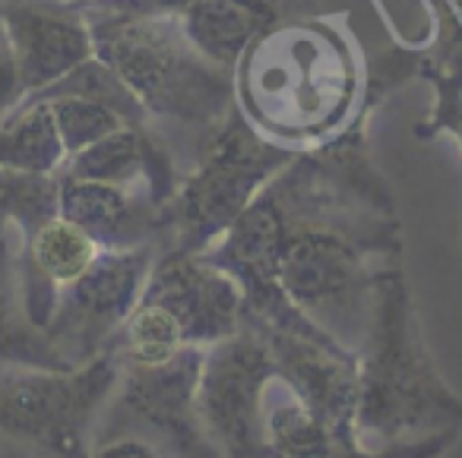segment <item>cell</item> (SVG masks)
Returning a JSON list of instances; mask_svg holds the SVG:
<instances>
[{
	"mask_svg": "<svg viewBox=\"0 0 462 458\" xmlns=\"http://www.w3.org/2000/svg\"><path fill=\"white\" fill-rule=\"evenodd\" d=\"M0 23L14 48L26 98L96 58L89 20L79 4H67V0L0 4Z\"/></svg>",
	"mask_w": 462,
	"mask_h": 458,
	"instance_id": "cell-10",
	"label": "cell"
},
{
	"mask_svg": "<svg viewBox=\"0 0 462 458\" xmlns=\"http://www.w3.org/2000/svg\"><path fill=\"white\" fill-rule=\"evenodd\" d=\"M295 155V149L257 133L235 105L225 121L203 136L190 171L180 174L174 197L162 206L155 237L159 253H203Z\"/></svg>",
	"mask_w": 462,
	"mask_h": 458,
	"instance_id": "cell-4",
	"label": "cell"
},
{
	"mask_svg": "<svg viewBox=\"0 0 462 458\" xmlns=\"http://www.w3.org/2000/svg\"><path fill=\"white\" fill-rule=\"evenodd\" d=\"M60 171L77 174V178L111 180V184H146L159 206H165L180 184L178 159L162 140L155 124H146V127L124 124L121 130L102 136L83 152L70 155Z\"/></svg>",
	"mask_w": 462,
	"mask_h": 458,
	"instance_id": "cell-13",
	"label": "cell"
},
{
	"mask_svg": "<svg viewBox=\"0 0 462 458\" xmlns=\"http://www.w3.org/2000/svg\"><path fill=\"white\" fill-rule=\"evenodd\" d=\"M0 224H4V222H0Z\"/></svg>",
	"mask_w": 462,
	"mask_h": 458,
	"instance_id": "cell-27",
	"label": "cell"
},
{
	"mask_svg": "<svg viewBox=\"0 0 462 458\" xmlns=\"http://www.w3.org/2000/svg\"><path fill=\"white\" fill-rule=\"evenodd\" d=\"M206 348L187 344L171 361L155 367L121 363V380L105 414V430L121 424H143L159 433L178 458H225L209 439L197 408V382Z\"/></svg>",
	"mask_w": 462,
	"mask_h": 458,
	"instance_id": "cell-8",
	"label": "cell"
},
{
	"mask_svg": "<svg viewBox=\"0 0 462 458\" xmlns=\"http://www.w3.org/2000/svg\"><path fill=\"white\" fill-rule=\"evenodd\" d=\"M20 228L14 222L0 224V363L42 370H77L32 323L23 294V266L16 247Z\"/></svg>",
	"mask_w": 462,
	"mask_h": 458,
	"instance_id": "cell-14",
	"label": "cell"
},
{
	"mask_svg": "<svg viewBox=\"0 0 462 458\" xmlns=\"http://www.w3.org/2000/svg\"><path fill=\"white\" fill-rule=\"evenodd\" d=\"M279 380L266 338L251 323L209 344L197 382V408L209 439L225 458H270L263 392Z\"/></svg>",
	"mask_w": 462,
	"mask_h": 458,
	"instance_id": "cell-6",
	"label": "cell"
},
{
	"mask_svg": "<svg viewBox=\"0 0 462 458\" xmlns=\"http://www.w3.org/2000/svg\"><path fill=\"white\" fill-rule=\"evenodd\" d=\"M117 7H130V10H168V14H184L187 7L199 4V0H111Z\"/></svg>",
	"mask_w": 462,
	"mask_h": 458,
	"instance_id": "cell-23",
	"label": "cell"
},
{
	"mask_svg": "<svg viewBox=\"0 0 462 458\" xmlns=\"http://www.w3.org/2000/svg\"><path fill=\"white\" fill-rule=\"evenodd\" d=\"M333 0H199L180 14L190 41L212 64L235 70L241 54L257 35L289 16L336 14Z\"/></svg>",
	"mask_w": 462,
	"mask_h": 458,
	"instance_id": "cell-12",
	"label": "cell"
},
{
	"mask_svg": "<svg viewBox=\"0 0 462 458\" xmlns=\"http://www.w3.org/2000/svg\"><path fill=\"white\" fill-rule=\"evenodd\" d=\"M29 98H42V102L51 105L54 124H58L60 142L67 149V159L77 152H83L86 146L98 142L102 136L121 130L124 117L117 111H111L108 105L92 102L83 96H29Z\"/></svg>",
	"mask_w": 462,
	"mask_h": 458,
	"instance_id": "cell-17",
	"label": "cell"
},
{
	"mask_svg": "<svg viewBox=\"0 0 462 458\" xmlns=\"http://www.w3.org/2000/svg\"><path fill=\"white\" fill-rule=\"evenodd\" d=\"M456 433L459 430H443V433H437L434 439H424V443H399V445H390L386 452H367V449H358V445H339V449H333L323 458H437V452H440L443 445H449V439H453Z\"/></svg>",
	"mask_w": 462,
	"mask_h": 458,
	"instance_id": "cell-20",
	"label": "cell"
},
{
	"mask_svg": "<svg viewBox=\"0 0 462 458\" xmlns=\"http://www.w3.org/2000/svg\"><path fill=\"white\" fill-rule=\"evenodd\" d=\"M0 222H7V218H4V215H0Z\"/></svg>",
	"mask_w": 462,
	"mask_h": 458,
	"instance_id": "cell-26",
	"label": "cell"
},
{
	"mask_svg": "<svg viewBox=\"0 0 462 458\" xmlns=\"http://www.w3.org/2000/svg\"><path fill=\"white\" fill-rule=\"evenodd\" d=\"M235 105L266 140L304 152L352 121L367 70L348 32V10L270 26L231 70Z\"/></svg>",
	"mask_w": 462,
	"mask_h": 458,
	"instance_id": "cell-1",
	"label": "cell"
},
{
	"mask_svg": "<svg viewBox=\"0 0 462 458\" xmlns=\"http://www.w3.org/2000/svg\"><path fill=\"white\" fill-rule=\"evenodd\" d=\"M89 455L92 458H162L149 443H143V439H136V436H124V433H117V436L115 433L102 436L92 445Z\"/></svg>",
	"mask_w": 462,
	"mask_h": 458,
	"instance_id": "cell-22",
	"label": "cell"
},
{
	"mask_svg": "<svg viewBox=\"0 0 462 458\" xmlns=\"http://www.w3.org/2000/svg\"><path fill=\"white\" fill-rule=\"evenodd\" d=\"M418 77L424 83H430L434 105L415 124V136L418 140L449 136L462 152V67H437L430 60H424L421 48H418Z\"/></svg>",
	"mask_w": 462,
	"mask_h": 458,
	"instance_id": "cell-18",
	"label": "cell"
},
{
	"mask_svg": "<svg viewBox=\"0 0 462 458\" xmlns=\"http://www.w3.org/2000/svg\"><path fill=\"white\" fill-rule=\"evenodd\" d=\"M0 4H16V0H0Z\"/></svg>",
	"mask_w": 462,
	"mask_h": 458,
	"instance_id": "cell-25",
	"label": "cell"
},
{
	"mask_svg": "<svg viewBox=\"0 0 462 458\" xmlns=\"http://www.w3.org/2000/svg\"><path fill=\"white\" fill-rule=\"evenodd\" d=\"M67 161L51 105L23 98L7 117H0V171L58 174Z\"/></svg>",
	"mask_w": 462,
	"mask_h": 458,
	"instance_id": "cell-15",
	"label": "cell"
},
{
	"mask_svg": "<svg viewBox=\"0 0 462 458\" xmlns=\"http://www.w3.org/2000/svg\"><path fill=\"white\" fill-rule=\"evenodd\" d=\"M155 260H159L155 241L130 250H102L83 279L60 288L45 335L73 367H83L105 354L111 338L140 300Z\"/></svg>",
	"mask_w": 462,
	"mask_h": 458,
	"instance_id": "cell-7",
	"label": "cell"
},
{
	"mask_svg": "<svg viewBox=\"0 0 462 458\" xmlns=\"http://www.w3.org/2000/svg\"><path fill=\"white\" fill-rule=\"evenodd\" d=\"M67 4H79L83 7V4H96V0H67Z\"/></svg>",
	"mask_w": 462,
	"mask_h": 458,
	"instance_id": "cell-24",
	"label": "cell"
},
{
	"mask_svg": "<svg viewBox=\"0 0 462 458\" xmlns=\"http://www.w3.org/2000/svg\"><path fill=\"white\" fill-rule=\"evenodd\" d=\"M121 380V361L105 351L77 370L0 363V436L45 458H92V417Z\"/></svg>",
	"mask_w": 462,
	"mask_h": 458,
	"instance_id": "cell-5",
	"label": "cell"
},
{
	"mask_svg": "<svg viewBox=\"0 0 462 458\" xmlns=\"http://www.w3.org/2000/svg\"><path fill=\"white\" fill-rule=\"evenodd\" d=\"M58 174L0 171V215L14 222L23 237L58 215Z\"/></svg>",
	"mask_w": 462,
	"mask_h": 458,
	"instance_id": "cell-16",
	"label": "cell"
},
{
	"mask_svg": "<svg viewBox=\"0 0 462 458\" xmlns=\"http://www.w3.org/2000/svg\"><path fill=\"white\" fill-rule=\"evenodd\" d=\"M434 35L418 41L424 60L437 67H462V0H424Z\"/></svg>",
	"mask_w": 462,
	"mask_h": 458,
	"instance_id": "cell-19",
	"label": "cell"
},
{
	"mask_svg": "<svg viewBox=\"0 0 462 458\" xmlns=\"http://www.w3.org/2000/svg\"><path fill=\"white\" fill-rule=\"evenodd\" d=\"M462 430V398L443 382L424 344L399 260L380 272L371 323L358 351L355 439L399 445L415 433Z\"/></svg>",
	"mask_w": 462,
	"mask_h": 458,
	"instance_id": "cell-2",
	"label": "cell"
},
{
	"mask_svg": "<svg viewBox=\"0 0 462 458\" xmlns=\"http://www.w3.org/2000/svg\"><path fill=\"white\" fill-rule=\"evenodd\" d=\"M143 298L165 307L178 319L187 344L199 348L235 335L245 316V291L238 279L203 253H159Z\"/></svg>",
	"mask_w": 462,
	"mask_h": 458,
	"instance_id": "cell-9",
	"label": "cell"
},
{
	"mask_svg": "<svg viewBox=\"0 0 462 458\" xmlns=\"http://www.w3.org/2000/svg\"><path fill=\"white\" fill-rule=\"evenodd\" d=\"M58 212L92 234L102 250H130L159 237L162 206L146 184H111L58 171Z\"/></svg>",
	"mask_w": 462,
	"mask_h": 458,
	"instance_id": "cell-11",
	"label": "cell"
},
{
	"mask_svg": "<svg viewBox=\"0 0 462 458\" xmlns=\"http://www.w3.org/2000/svg\"><path fill=\"white\" fill-rule=\"evenodd\" d=\"M96 58L127 83L152 121L209 133L235 108V77L190 41L180 14L130 10L111 0L83 4Z\"/></svg>",
	"mask_w": 462,
	"mask_h": 458,
	"instance_id": "cell-3",
	"label": "cell"
},
{
	"mask_svg": "<svg viewBox=\"0 0 462 458\" xmlns=\"http://www.w3.org/2000/svg\"><path fill=\"white\" fill-rule=\"evenodd\" d=\"M23 98H26V89H23L20 67H16L14 48L4 35V23H0V117H7Z\"/></svg>",
	"mask_w": 462,
	"mask_h": 458,
	"instance_id": "cell-21",
	"label": "cell"
}]
</instances>
